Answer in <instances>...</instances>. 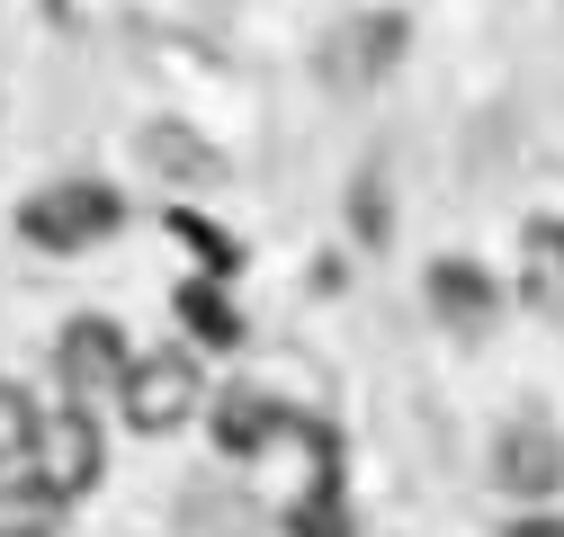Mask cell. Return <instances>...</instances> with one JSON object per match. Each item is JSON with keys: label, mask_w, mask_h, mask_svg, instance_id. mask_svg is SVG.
<instances>
[{"label": "cell", "mask_w": 564, "mask_h": 537, "mask_svg": "<svg viewBox=\"0 0 564 537\" xmlns=\"http://www.w3.org/2000/svg\"><path fill=\"white\" fill-rule=\"evenodd\" d=\"M117 403H126V421L144 430V439H162V430H180L188 413H197V368L188 359H126V385H117Z\"/></svg>", "instance_id": "3"}, {"label": "cell", "mask_w": 564, "mask_h": 537, "mask_svg": "<svg viewBox=\"0 0 564 537\" xmlns=\"http://www.w3.org/2000/svg\"><path fill=\"white\" fill-rule=\"evenodd\" d=\"M180 314H188V322H197V331H206L216 350H234V341H242V322H234V314H225L216 296H206V287H188V296H180Z\"/></svg>", "instance_id": "13"}, {"label": "cell", "mask_w": 564, "mask_h": 537, "mask_svg": "<svg viewBox=\"0 0 564 537\" xmlns=\"http://www.w3.org/2000/svg\"><path fill=\"white\" fill-rule=\"evenodd\" d=\"M36 421H45V413H36L10 376H0V465H19V457L36 448Z\"/></svg>", "instance_id": "11"}, {"label": "cell", "mask_w": 564, "mask_h": 537, "mask_svg": "<svg viewBox=\"0 0 564 537\" xmlns=\"http://www.w3.org/2000/svg\"><path fill=\"white\" fill-rule=\"evenodd\" d=\"M492 484L520 493V502L555 493V484H564V439H555V430H538V421L502 430V439H492Z\"/></svg>", "instance_id": "5"}, {"label": "cell", "mask_w": 564, "mask_h": 537, "mask_svg": "<svg viewBox=\"0 0 564 537\" xmlns=\"http://www.w3.org/2000/svg\"><path fill=\"white\" fill-rule=\"evenodd\" d=\"M54 376H63V403H117V385H126V341H117V322H99V314L63 322Z\"/></svg>", "instance_id": "2"}, {"label": "cell", "mask_w": 564, "mask_h": 537, "mask_svg": "<svg viewBox=\"0 0 564 537\" xmlns=\"http://www.w3.org/2000/svg\"><path fill=\"white\" fill-rule=\"evenodd\" d=\"M520 296H529L546 322H564V216H538V224L520 233Z\"/></svg>", "instance_id": "6"}, {"label": "cell", "mask_w": 564, "mask_h": 537, "mask_svg": "<svg viewBox=\"0 0 564 537\" xmlns=\"http://www.w3.org/2000/svg\"><path fill=\"white\" fill-rule=\"evenodd\" d=\"M117 188L108 179H54V188H36L28 207H19V233L28 242H45V251H90V242H108L117 233Z\"/></svg>", "instance_id": "1"}, {"label": "cell", "mask_w": 564, "mask_h": 537, "mask_svg": "<svg viewBox=\"0 0 564 537\" xmlns=\"http://www.w3.org/2000/svg\"><path fill=\"white\" fill-rule=\"evenodd\" d=\"M63 511H73V502H63L45 475L0 484V537H54V528H63Z\"/></svg>", "instance_id": "8"}, {"label": "cell", "mask_w": 564, "mask_h": 537, "mask_svg": "<svg viewBox=\"0 0 564 537\" xmlns=\"http://www.w3.org/2000/svg\"><path fill=\"white\" fill-rule=\"evenodd\" d=\"M216 430H225V448H260V439H269V413H260V394H225Z\"/></svg>", "instance_id": "12"}, {"label": "cell", "mask_w": 564, "mask_h": 537, "mask_svg": "<svg viewBox=\"0 0 564 537\" xmlns=\"http://www.w3.org/2000/svg\"><path fill=\"white\" fill-rule=\"evenodd\" d=\"M134 153H144L162 179H180V188H216V179H225V153H216V144H197V134H188V125H171V117H153Z\"/></svg>", "instance_id": "7"}, {"label": "cell", "mask_w": 564, "mask_h": 537, "mask_svg": "<svg viewBox=\"0 0 564 537\" xmlns=\"http://www.w3.org/2000/svg\"><path fill=\"white\" fill-rule=\"evenodd\" d=\"M511 537H564V519H520Z\"/></svg>", "instance_id": "14"}, {"label": "cell", "mask_w": 564, "mask_h": 537, "mask_svg": "<svg viewBox=\"0 0 564 537\" xmlns=\"http://www.w3.org/2000/svg\"><path fill=\"white\" fill-rule=\"evenodd\" d=\"M431 305H440L457 331H484V322H492V287L475 278L466 260H440V268H431Z\"/></svg>", "instance_id": "9"}, {"label": "cell", "mask_w": 564, "mask_h": 537, "mask_svg": "<svg viewBox=\"0 0 564 537\" xmlns=\"http://www.w3.org/2000/svg\"><path fill=\"white\" fill-rule=\"evenodd\" d=\"M394 54H403V19H368V28H349V36H340L332 81H368V73H386Z\"/></svg>", "instance_id": "10"}, {"label": "cell", "mask_w": 564, "mask_h": 537, "mask_svg": "<svg viewBox=\"0 0 564 537\" xmlns=\"http://www.w3.org/2000/svg\"><path fill=\"white\" fill-rule=\"evenodd\" d=\"M28 457H45V484L63 493V502H82L90 484H99V430H90V403H63L54 421H36V448Z\"/></svg>", "instance_id": "4"}]
</instances>
